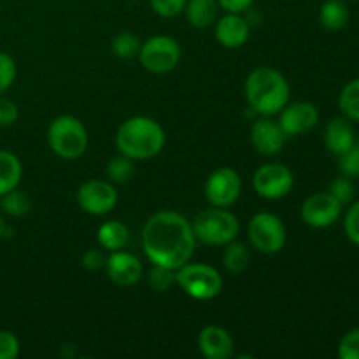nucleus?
Instances as JSON below:
<instances>
[{"instance_id":"28","label":"nucleus","mask_w":359,"mask_h":359,"mask_svg":"<svg viewBox=\"0 0 359 359\" xmlns=\"http://www.w3.org/2000/svg\"><path fill=\"white\" fill-rule=\"evenodd\" d=\"M147 283H149L151 290L158 291V293H165V291L172 290V286L177 284V280H175V270L167 269V266L153 265L149 273H147Z\"/></svg>"},{"instance_id":"30","label":"nucleus","mask_w":359,"mask_h":359,"mask_svg":"<svg viewBox=\"0 0 359 359\" xmlns=\"http://www.w3.org/2000/svg\"><path fill=\"white\" fill-rule=\"evenodd\" d=\"M339 168L346 177H358L359 175V144H354L351 149L339 156Z\"/></svg>"},{"instance_id":"18","label":"nucleus","mask_w":359,"mask_h":359,"mask_svg":"<svg viewBox=\"0 0 359 359\" xmlns=\"http://www.w3.org/2000/svg\"><path fill=\"white\" fill-rule=\"evenodd\" d=\"M325 144L330 153H333L335 156H340L347 149H351L356 144V137H354V128L351 125V119H347L346 116H342V118H333L325 128Z\"/></svg>"},{"instance_id":"21","label":"nucleus","mask_w":359,"mask_h":359,"mask_svg":"<svg viewBox=\"0 0 359 359\" xmlns=\"http://www.w3.org/2000/svg\"><path fill=\"white\" fill-rule=\"evenodd\" d=\"M98 244L105 249V251H119V249H125L126 244L130 241V231L126 228V224H123L121 221H105L98 228Z\"/></svg>"},{"instance_id":"5","label":"nucleus","mask_w":359,"mask_h":359,"mask_svg":"<svg viewBox=\"0 0 359 359\" xmlns=\"http://www.w3.org/2000/svg\"><path fill=\"white\" fill-rule=\"evenodd\" d=\"M48 144L62 160H77L88 149V130L76 116L62 114L48 126Z\"/></svg>"},{"instance_id":"13","label":"nucleus","mask_w":359,"mask_h":359,"mask_svg":"<svg viewBox=\"0 0 359 359\" xmlns=\"http://www.w3.org/2000/svg\"><path fill=\"white\" fill-rule=\"evenodd\" d=\"M279 114V125L286 139L311 132L319 121V111L312 102H287Z\"/></svg>"},{"instance_id":"12","label":"nucleus","mask_w":359,"mask_h":359,"mask_svg":"<svg viewBox=\"0 0 359 359\" xmlns=\"http://www.w3.org/2000/svg\"><path fill=\"white\" fill-rule=\"evenodd\" d=\"M342 214V203L332 193H316L302 205V219L311 228H328Z\"/></svg>"},{"instance_id":"25","label":"nucleus","mask_w":359,"mask_h":359,"mask_svg":"<svg viewBox=\"0 0 359 359\" xmlns=\"http://www.w3.org/2000/svg\"><path fill=\"white\" fill-rule=\"evenodd\" d=\"M105 174L112 184H126L135 174V165H133L132 158L119 153L118 156L111 158L107 168H105Z\"/></svg>"},{"instance_id":"8","label":"nucleus","mask_w":359,"mask_h":359,"mask_svg":"<svg viewBox=\"0 0 359 359\" xmlns=\"http://www.w3.org/2000/svg\"><path fill=\"white\" fill-rule=\"evenodd\" d=\"M181 46L170 35H154L140 44V65L151 74H168L181 62Z\"/></svg>"},{"instance_id":"23","label":"nucleus","mask_w":359,"mask_h":359,"mask_svg":"<svg viewBox=\"0 0 359 359\" xmlns=\"http://www.w3.org/2000/svg\"><path fill=\"white\" fill-rule=\"evenodd\" d=\"M249 262H251V256H249V249L244 242H238L237 238H235L230 244L224 245L223 265L224 269H226V272L238 276V273L248 270Z\"/></svg>"},{"instance_id":"7","label":"nucleus","mask_w":359,"mask_h":359,"mask_svg":"<svg viewBox=\"0 0 359 359\" xmlns=\"http://www.w3.org/2000/svg\"><path fill=\"white\" fill-rule=\"evenodd\" d=\"M249 244L262 255H277L286 245V226L273 212H258L248 224Z\"/></svg>"},{"instance_id":"20","label":"nucleus","mask_w":359,"mask_h":359,"mask_svg":"<svg viewBox=\"0 0 359 359\" xmlns=\"http://www.w3.org/2000/svg\"><path fill=\"white\" fill-rule=\"evenodd\" d=\"M23 167L20 158L14 153L0 149V196L16 189L21 182Z\"/></svg>"},{"instance_id":"2","label":"nucleus","mask_w":359,"mask_h":359,"mask_svg":"<svg viewBox=\"0 0 359 359\" xmlns=\"http://www.w3.org/2000/svg\"><path fill=\"white\" fill-rule=\"evenodd\" d=\"M167 135L156 119L149 116H132L119 125L116 147L133 161L151 160L163 151Z\"/></svg>"},{"instance_id":"27","label":"nucleus","mask_w":359,"mask_h":359,"mask_svg":"<svg viewBox=\"0 0 359 359\" xmlns=\"http://www.w3.org/2000/svg\"><path fill=\"white\" fill-rule=\"evenodd\" d=\"M339 105L347 119L359 123V79L351 81L344 86L339 97Z\"/></svg>"},{"instance_id":"26","label":"nucleus","mask_w":359,"mask_h":359,"mask_svg":"<svg viewBox=\"0 0 359 359\" xmlns=\"http://www.w3.org/2000/svg\"><path fill=\"white\" fill-rule=\"evenodd\" d=\"M111 49L112 53H114V56H118V58L132 60L135 58V56H139L140 41L135 34L123 30L112 37Z\"/></svg>"},{"instance_id":"24","label":"nucleus","mask_w":359,"mask_h":359,"mask_svg":"<svg viewBox=\"0 0 359 359\" xmlns=\"http://www.w3.org/2000/svg\"><path fill=\"white\" fill-rule=\"evenodd\" d=\"M32 200L30 196L20 189H11L9 193L0 196V210L11 217H21L30 212Z\"/></svg>"},{"instance_id":"19","label":"nucleus","mask_w":359,"mask_h":359,"mask_svg":"<svg viewBox=\"0 0 359 359\" xmlns=\"http://www.w3.org/2000/svg\"><path fill=\"white\" fill-rule=\"evenodd\" d=\"M217 0H188L184 7L186 20L195 28H209L219 18Z\"/></svg>"},{"instance_id":"4","label":"nucleus","mask_w":359,"mask_h":359,"mask_svg":"<svg viewBox=\"0 0 359 359\" xmlns=\"http://www.w3.org/2000/svg\"><path fill=\"white\" fill-rule=\"evenodd\" d=\"M193 233L196 242L210 245V248H224L235 241L241 230L237 216L226 207H209L200 210L191 221Z\"/></svg>"},{"instance_id":"17","label":"nucleus","mask_w":359,"mask_h":359,"mask_svg":"<svg viewBox=\"0 0 359 359\" xmlns=\"http://www.w3.org/2000/svg\"><path fill=\"white\" fill-rule=\"evenodd\" d=\"M249 23L241 14L226 13L217 18L214 23V35L223 48L237 49L244 46L249 39Z\"/></svg>"},{"instance_id":"3","label":"nucleus","mask_w":359,"mask_h":359,"mask_svg":"<svg viewBox=\"0 0 359 359\" xmlns=\"http://www.w3.org/2000/svg\"><path fill=\"white\" fill-rule=\"evenodd\" d=\"M245 100L258 116H276L286 107L291 88L286 77L272 67H258L244 84Z\"/></svg>"},{"instance_id":"6","label":"nucleus","mask_w":359,"mask_h":359,"mask_svg":"<svg viewBox=\"0 0 359 359\" xmlns=\"http://www.w3.org/2000/svg\"><path fill=\"white\" fill-rule=\"evenodd\" d=\"M175 280L189 298L198 302L214 300L223 291L221 273L205 263L188 262L175 270Z\"/></svg>"},{"instance_id":"11","label":"nucleus","mask_w":359,"mask_h":359,"mask_svg":"<svg viewBox=\"0 0 359 359\" xmlns=\"http://www.w3.org/2000/svg\"><path fill=\"white\" fill-rule=\"evenodd\" d=\"M242 193V179L235 168L221 167L216 168L207 177L205 198L214 207H226L230 209Z\"/></svg>"},{"instance_id":"32","label":"nucleus","mask_w":359,"mask_h":359,"mask_svg":"<svg viewBox=\"0 0 359 359\" xmlns=\"http://www.w3.org/2000/svg\"><path fill=\"white\" fill-rule=\"evenodd\" d=\"M340 359H359V328L351 330L339 344Z\"/></svg>"},{"instance_id":"35","label":"nucleus","mask_w":359,"mask_h":359,"mask_svg":"<svg viewBox=\"0 0 359 359\" xmlns=\"http://www.w3.org/2000/svg\"><path fill=\"white\" fill-rule=\"evenodd\" d=\"M20 109L16 102L0 95V126H11L18 121Z\"/></svg>"},{"instance_id":"10","label":"nucleus","mask_w":359,"mask_h":359,"mask_svg":"<svg viewBox=\"0 0 359 359\" xmlns=\"http://www.w3.org/2000/svg\"><path fill=\"white\" fill-rule=\"evenodd\" d=\"M77 205L90 216H105L118 205V191L111 181L91 179L77 189Z\"/></svg>"},{"instance_id":"1","label":"nucleus","mask_w":359,"mask_h":359,"mask_svg":"<svg viewBox=\"0 0 359 359\" xmlns=\"http://www.w3.org/2000/svg\"><path fill=\"white\" fill-rule=\"evenodd\" d=\"M151 265L177 270L191 262L196 248L191 221L175 210H160L146 221L140 235Z\"/></svg>"},{"instance_id":"29","label":"nucleus","mask_w":359,"mask_h":359,"mask_svg":"<svg viewBox=\"0 0 359 359\" xmlns=\"http://www.w3.org/2000/svg\"><path fill=\"white\" fill-rule=\"evenodd\" d=\"M16 62L11 55L0 51V95L6 93L16 81Z\"/></svg>"},{"instance_id":"9","label":"nucleus","mask_w":359,"mask_h":359,"mask_svg":"<svg viewBox=\"0 0 359 359\" xmlns=\"http://www.w3.org/2000/svg\"><path fill=\"white\" fill-rule=\"evenodd\" d=\"M294 184V175L284 163H265L252 175V188L256 195L265 200H280L290 195Z\"/></svg>"},{"instance_id":"22","label":"nucleus","mask_w":359,"mask_h":359,"mask_svg":"<svg viewBox=\"0 0 359 359\" xmlns=\"http://www.w3.org/2000/svg\"><path fill=\"white\" fill-rule=\"evenodd\" d=\"M319 21L326 30H342L349 23V7L344 0H326L319 9Z\"/></svg>"},{"instance_id":"36","label":"nucleus","mask_w":359,"mask_h":359,"mask_svg":"<svg viewBox=\"0 0 359 359\" xmlns=\"http://www.w3.org/2000/svg\"><path fill=\"white\" fill-rule=\"evenodd\" d=\"M344 228H346V235L349 237V241L359 245V202L354 203L347 212Z\"/></svg>"},{"instance_id":"15","label":"nucleus","mask_w":359,"mask_h":359,"mask_svg":"<svg viewBox=\"0 0 359 359\" xmlns=\"http://www.w3.org/2000/svg\"><path fill=\"white\" fill-rule=\"evenodd\" d=\"M251 144L263 156H276L283 151L286 135L272 116H259L251 126Z\"/></svg>"},{"instance_id":"38","label":"nucleus","mask_w":359,"mask_h":359,"mask_svg":"<svg viewBox=\"0 0 359 359\" xmlns=\"http://www.w3.org/2000/svg\"><path fill=\"white\" fill-rule=\"evenodd\" d=\"M219 7L226 13L242 14L255 4V0H217Z\"/></svg>"},{"instance_id":"31","label":"nucleus","mask_w":359,"mask_h":359,"mask_svg":"<svg viewBox=\"0 0 359 359\" xmlns=\"http://www.w3.org/2000/svg\"><path fill=\"white\" fill-rule=\"evenodd\" d=\"M188 0H149L151 9L161 18H175L184 13Z\"/></svg>"},{"instance_id":"34","label":"nucleus","mask_w":359,"mask_h":359,"mask_svg":"<svg viewBox=\"0 0 359 359\" xmlns=\"http://www.w3.org/2000/svg\"><path fill=\"white\" fill-rule=\"evenodd\" d=\"M20 356V340L14 333L0 330V359H16Z\"/></svg>"},{"instance_id":"14","label":"nucleus","mask_w":359,"mask_h":359,"mask_svg":"<svg viewBox=\"0 0 359 359\" xmlns=\"http://www.w3.org/2000/svg\"><path fill=\"white\" fill-rule=\"evenodd\" d=\"M105 272L107 277L121 287L135 286L144 276V269L140 259L137 258L133 252L119 249V251H112L109 258H105Z\"/></svg>"},{"instance_id":"37","label":"nucleus","mask_w":359,"mask_h":359,"mask_svg":"<svg viewBox=\"0 0 359 359\" xmlns=\"http://www.w3.org/2000/svg\"><path fill=\"white\" fill-rule=\"evenodd\" d=\"M81 265L88 270V272H97L105 266V256L98 249H88L83 256H81Z\"/></svg>"},{"instance_id":"33","label":"nucleus","mask_w":359,"mask_h":359,"mask_svg":"<svg viewBox=\"0 0 359 359\" xmlns=\"http://www.w3.org/2000/svg\"><path fill=\"white\" fill-rule=\"evenodd\" d=\"M328 193H332V195L344 205V203H349L351 200H353L354 186L353 182H351V179L344 175V177H337L335 181L330 184Z\"/></svg>"},{"instance_id":"39","label":"nucleus","mask_w":359,"mask_h":359,"mask_svg":"<svg viewBox=\"0 0 359 359\" xmlns=\"http://www.w3.org/2000/svg\"><path fill=\"white\" fill-rule=\"evenodd\" d=\"M6 221H4V217H2V214H0V238L4 237V235H6Z\"/></svg>"},{"instance_id":"16","label":"nucleus","mask_w":359,"mask_h":359,"mask_svg":"<svg viewBox=\"0 0 359 359\" xmlns=\"http://www.w3.org/2000/svg\"><path fill=\"white\" fill-rule=\"evenodd\" d=\"M198 349L207 359H230L235 354L233 337L223 326L209 325L200 332Z\"/></svg>"}]
</instances>
